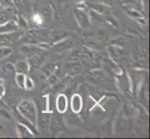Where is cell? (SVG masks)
Returning a JSON list of instances; mask_svg holds the SVG:
<instances>
[{
	"label": "cell",
	"instance_id": "cell-1",
	"mask_svg": "<svg viewBox=\"0 0 150 139\" xmlns=\"http://www.w3.org/2000/svg\"><path fill=\"white\" fill-rule=\"evenodd\" d=\"M18 110L20 114L27 121H29L32 124L35 125L38 122V113H37V107L35 103L29 100H24L20 104Z\"/></svg>",
	"mask_w": 150,
	"mask_h": 139
},
{
	"label": "cell",
	"instance_id": "cell-2",
	"mask_svg": "<svg viewBox=\"0 0 150 139\" xmlns=\"http://www.w3.org/2000/svg\"><path fill=\"white\" fill-rule=\"evenodd\" d=\"M22 32L15 31L12 33L0 34V46H7L9 44L17 42L22 36Z\"/></svg>",
	"mask_w": 150,
	"mask_h": 139
},
{
	"label": "cell",
	"instance_id": "cell-3",
	"mask_svg": "<svg viewBox=\"0 0 150 139\" xmlns=\"http://www.w3.org/2000/svg\"><path fill=\"white\" fill-rule=\"evenodd\" d=\"M41 50L42 48L35 45H24L21 47V52H23L24 56L29 57V58L34 55H37Z\"/></svg>",
	"mask_w": 150,
	"mask_h": 139
},
{
	"label": "cell",
	"instance_id": "cell-4",
	"mask_svg": "<svg viewBox=\"0 0 150 139\" xmlns=\"http://www.w3.org/2000/svg\"><path fill=\"white\" fill-rule=\"evenodd\" d=\"M75 15H76V17L77 22H79V25H80L81 27H83V28L90 27L89 17H88V15L85 12H83L82 10L76 9V12H75Z\"/></svg>",
	"mask_w": 150,
	"mask_h": 139
},
{
	"label": "cell",
	"instance_id": "cell-5",
	"mask_svg": "<svg viewBox=\"0 0 150 139\" xmlns=\"http://www.w3.org/2000/svg\"><path fill=\"white\" fill-rule=\"evenodd\" d=\"M18 30H19V26L14 20H8V22L0 25V34L12 33Z\"/></svg>",
	"mask_w": 150,
	"mask_h": 139
},
{
	"label": "cell",
	"instance_id": "cell-6",
	"mask_svg": "<svg viewBox=\"0 0 150 139\" xmlns=\"http://www.w3.org/2000/svg\"><path fill=\"white\" fill-rule=\"evenodd\" d=\"M67 98L64 95H59L56 100V109L60 113H64L67 110Z\"/></svg>",
	"mask_w": 150,
	"mask_h": 139
},
{
	"label": "cell",
	"instance_id": "cell-7",
	"mask_svg": "<svg viewBox=\"0 0 150 139\" xmlns=\"http://www.w3.org/2000/svg\"><path fill=\"white\" fill-rule=\"evenodd\" d=\"M17 133H18V136L20 137H33L34 135L33 133L30 131V129L25 126L23 123H17Z\"/></svg>",
	"mask_w": 150,
	"mask_h": 139
},
{
	"label": "cell",
	"instance_id": "cell-8",
	"mask_svg": "<svg viewBox=\"0 0 150 139\" xmlns=\"http://www.w3.org/2000/svg\"><path fill=\"white\" fill-rule=\"evenodd\" d=\"M71 108H72V110L76 113L79 112L81 110V109H82V99H81V96L79 95H74L73 97H72Z\"/></svg>",
	"mask_w": 150,
	"mask_h": 139
},
{
	"label": "cell",
	"instance_id": "cell-9",
	"mask_svg": "<svg viewBox=\"0 0 150 139\" xmlns=\"http://www.w3.org/2000/svg\"><path fill=\"white\" fill-rule=\"evenodd\" d=\"M29 63L25 60H20L15 65V71H17V73H23L25 74L29 71Z\"/></svg>",
	"mask_w": 150,
	"mask_h": 139
},
{
	"label": "cell",
	"instance_id": "cell-10",
	"mask_svg": "<svg viewBox=\"0 0 150 139\" xmlns=\"http://www.w3.org/2000/svg\"><path fill=\"white\" fill-rule=\"evenodd\" d=\"M50 117L49 114H44L42 115V118L41 120H39V124H40V129L44 131V130H47L48 127L50 125Z\"/></svg>",
	"mask_w": 150,
	"mask_h": 139
},
{
	"label": "cell",
	"instance_id": "cell-11",
	"mask_svg": "<svg viewBox=\"0 0 150 139\" xmlns=\"http://www.w3.org/2000/svg\"><path fill=\"white\" fill-rule=\"evenodd\" d=\"M12 48L9 46H0V59L6 58L12 53Z\"/></svg>",
	"mask_w": 150,
	"mask_h": 139
},
{
	"label": "cell",
	"instance_id": "cell-12",
	"mask_svg": "<svg viewBox=\"0 0 150 139\" xmlns=\"http://www.w3.org/2000/svg\"><path fill=\"white\" fill-rule=\"evenodd\" d=\"M25 79H26V76L23 73H17V75L15 76V81H16V84L22 87V88H24V83H25Z\"/></svg>",
	"mask_w": 150,
	"mask_h": 139
},
{
	"label": "cell",
	"instance_id": "cell-13",
	"mask_svg": "<svg viewBox=\"0 0 150 139\" xmlns=\"http://www.w3.org/2000/svg\"><path fill=\"white\" fill-rule=\"evenodd\" d=\"M42 60H43L42 58H40L39 56L34 55L32 57H30V62H28V63H29V65L31 64L32 66L35 67V66H39L41 63H42Z\"/></svg>",
	"mask_w": 150,
	"mask_h": 139
},
{
	"label": "cell",
	"instance_id": "cell-14",
	"mask_svg": "<svg viewBox=\"0 0 150 139\" xmlns=\"http://www.w3.org/2000/svg\"><path fill=\"white\" fill-rule=\"evenodd\" d=\"M71 45H72L71 43L67 44V42H62L59 45H57L55 48H56L57 51H65V50H67L68 48H70Z\"/></svg>",
	"mask_w": 150,
	"mask_h": 139
},
{
	"label": "cell",
	"instance_id": "cell-15",
	"mask_svg": "<svg viewBox=\"0 0 150 139\" xmlns=\"http://www.w3.org/2000/svg\"><path fill=\"white\" fill-rule=\"evenodd\" d=\"M9 20V14L7 12H2L0 13V25L7 22Z\"/></svg>",
	"mask_w": 150,
	"mask_h": 139
},
{
	"label": "cell",
	"instance_id": "cell-16",
	"mask_svg": "<svg viewBox=\"0 0 150 139\" xmlns=\"http://www.w3.org/2000/svg\"><path fill=\"white\" fill-rule=\"evenodd\" d=\"M33 87H34V82L32 81L31 78L26 77V79H25V83H24V88L27 89V90H31V89H33Z\"/></svg>",
	"mask_w": 150,
	"mask_h": 139
},
{
	"label": "cell",
	"instance_id": "cell-17",
	"mask_svg": "<svg viewBox=\"0 0 150 139\" xmlns=\"http://www.w3.org/2000/svg\"><path fill=\"white\" fill-rule=\"evenodd\" d=\"M4 71L7 74H10L15 71V68H14V66H12L11 64H7V65L4 66Z\"/></svg>",
	"mask_w": 150,
	"mask_h": 139
},
{
	"label": "cell",
	"instance_id": "cell-18",
	"mask_svg": "<svg viewBox=\"0 0 150 139\" xmlns=\"http://www.w3.org/2000/svg\"><path fill=\"white\" fill-rule=\"evenodd\" d=\"M0 5L3 7L9 8V7H13L14 4L12 3L11 0H0Z\"/></svg>",
	"mask_w": 150,
	"mask_h": 139
},
{
	"label": "cell",
	"instance_id": "cell-19",
	"mask_svg": "<svg viewBox=\"0 0 150 139\" xmlns=\"http://www.w3.org/2000/svg\"><path fill=\"white\" fill-rule=\"evenodd\" d=\"M18 26L19 27H23V28H26L27 27V22H25L24 19L23 17H20L19 18V22H18Z\"/></svg>",
	"mask_w": 150,
	"mask_h": 139
},
{
	"label": "cell",
	"instance_id": "cell-20",
	"mask_svg": "<svg viewBox=\"0 0 150 139\" xmlns=\"http://www.w3.org/2000/svg\"><path fill=\"white\" fill-rule=\"evenodd\" d=\"M5 94V85H4V81L0 79V97H2Z\"/></svg>",
	"mask_w": 150,
	"mask_h": 139
}]
</instances>
